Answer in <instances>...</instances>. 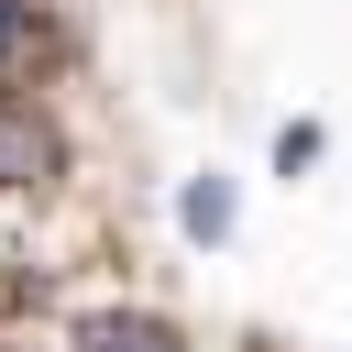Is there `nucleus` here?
Returning <instances> with one entry per match:
<instances>
[{"label": "nucleus", "instance_id": "nucleus-2", "mask_svg": "<svg viewBox=\"0 0 352 352\" xmlns=\"http://www.w3.org/2000/svg\"><path fill=\"white\" fill-rule=\"evenodd\" d=\"M176 220H187V242H220V231H231V187H220V176H198V187L176 198Z\"/></svg>", "mask_w": 352, "mask_h": 352}, {"label": "nucleus", "instance_id": "nucleus-1", "mask_svg": "<svg viewBox=\"0 0 352 352\" xmlns=\"http://www.w3.org/2000/svg\"><path fill=\"white\" fill-rule=\"evenodd\" d=\"M77 352H198L176 319H154V308H88L77 319Z\"/></svg>", "mask_w": 352, "mask_h": 352}]
</instances>
